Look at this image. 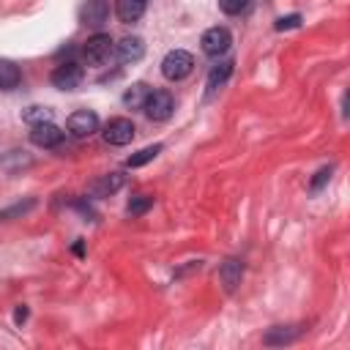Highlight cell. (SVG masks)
<instances>
[{"label":"cell","instance_id":"cell-10","mask_svg":"<svg viewBox=\"0 0 350 350\" xmlns=\"http://www.w3.org/2000/svg\"><path fill=\"white\" fill-rule=\"evenodd\" d=\"M241 276H243V265H241V260L227 257V260L219 265V279H221V284H224L227 293H232V290L241 284Z\"/></svg>","mask_w":350,"mask_h":350},{"label":"cell","instance_id":"cell-7","mask_svg":"<svg viewBox=\"0 0 350 350\" xmlns=\"http://www.w3.org/2000/svg\"><path fill=\"white\" fill-rule=\"evenodd\" d=\"M134 139V123L129 118H112L104 126V142L107 145H129Z\"/></svg>","mask_w":350,"mask_h":350},{"label":"cell","instance_id":"cell-17","mask_svg":"<svg viewBox=\"0 0 350 350\" xmlns=\"http://www.w3.org/2000/svg\"><path fill=\"white\" fill-rule=\"evenodd\" d=\"M161 150H164V145H161V142H156V145H148V148H142V150L131 153V156L126 159V167H142V164L153 161V159H156Z\"/></svg>","mask_w":350,"mask_h":350},{"label":"cell","instance_id":"cell-22","mask_svg":"<svg viewBox=\"0 0 350 350\" xmlns=\"http://www.w3.org/2000/svg\"><path fill=\"white\" fill-rule=\"evenodd\" d=\"M219 8L224 14H230V16H235V14H241V11L249 8V0H219Z\"/></svg>","mask_w":350,"mask_h":350},{"label":"cell","instance_id":"cell-5","mask_svg":"<svg viewBox=\"0 0 350 350\" xmlns=\"http://www.w3.org/2000/svg\"><path fill=\"white\" fill-rule=\"evenodd\" d=\"M82 66L79 63H74V60H66V63H60L55 71H52V85L57 88V90H77L79 88V82H82Z\"/></svg>","mask_w":350,"mask_h":350},{"label":"cell","instance_id":"cell-18","mask_svg":"<svg viewBox=\"0 0 350 350\" xmlns=\"http://www.w3.org/2000/svg\"><path fill=\"white\" fill-rule=\"evenodd\" d=\"M22 120L30 123V126H36V123H46V120H52V109H49V107H41V104L27 107V109L22 112Z\"/></svg>","mask_w":350,"mask_h":350},{"label":"cell","instance_id":"cell-23","mask_svg":"<svg viewBox=\"0 0 350 350\" xmlns=\"http://www.w3.org/2000/svg\"><path fill=\"white\" fill-rule=\"evenodd\" d=\"M328 178H331V167H320L317 172H314V178H312V191H320L325 183H328Z\"/></svg>","mask_w":350,"mask_h":350},{"label":"cell","instance_id":"cell-9","mask_svg":"<svg viewBox=\"0 0 350 350\" xmlns=\"http://www.w3.org/2000/svg\"><path fill=\"white\" fill-rule=\"evenodd\" d=\"M115 52H118L120 63H137L145 55V41L139 36H126V38H120L115 44Z\"/></svg>","mask_w":350,"mask_h":350},{"label":"cell","instance_id":"cell-3","mask_svg":"<svg viewBox=\"0 0 350 350\" xmlns=\"http://www.w3.org/2000/svg\"><path fill=\"white\" fill-rule=\"evenodd\" d=\"M142 109H145V115L150 120H167L172 115V109H175V101H172V96L167 90H150L145 104H142Z\"/></svg>","mask_w":350,"mask_h":350},{"label":"cell","instance_id":"cell-15","mask_svg":"<svg viewBox=\"0 0 350 350\" xmlns=\"http://www.w3.org/2000/svg\"><path fill=\"white\" fill-rule=\"evenodd\" d=\"M22 79V71L11 60H0V90H14Z\"/></svg>","mask_w":350,"mask_h":350},{"label":"cell","instance_id":"cell-1","mask_svg":"<svg viewBox=\"0 0 350 350\" xmlns=\"http://www.w3.org/2000/svg\"><path fill=\"white\" fill-rule=\"evenodd\" d=\"M194 68V57L186 52V49H172L164 55L161 60V74L170 79V82H178V79H186Z\"/></svg>","mask_w":350,"mask_h":350},{"label":"cell","instance_id":"cell-13","mask_svg":"<svg viewBox=\"0 0 350 350\" xmlns=\"http://www.w3.org/2000/svg\"><path fill=\"white\" fill-rule=\"evenodd\" d=\"M232 60H221V63H216L211 71H208V82H205V88H208V96H213L216 90H221L224 88V82L230 79V74H232Z\"/></svg>","mask_w":350,"mask_h":350},{"label":"cell","instance_id":"cell-24","mask_svg":"<svg viewBox=\"0 0 350 350\" xmlns=\"http://www.w3.org/2000/svg\"><path fill=\"white\" fill-rule=\"evenodd\" d=\"M301 25V14H290V16H282V19H276V30L282 33V30H290V27H298Z\"/></svg>","mask_w":350,"mask_h":350},{"label":"cell","instance_id":"cell-25","mask_svg":"<svg viewBox=\"0 0 350 350\" xmlns=\"http://www.w3.org/2000/svg\"><path fill=\"white\" fill-rule=\"evenodd\" d=\"M14 320H16V323H25V320H27V306H16Z\"/></svg>","mask_w":350,"mask_h":350},{"label":"cell","instance_id":"cell-8","mask_svg":"<svg viewBox=\"0 0 350 350\" xmlns=\"http://www.w3.org/2000/svg\"><path fill=\"white\" fill-rule=\"evenodd\" d=\"M30 142L38 145V148H57L63 142V131L52 120L36 123V126H30Z\"/></svg>","mask_w":350,"mask_h":350},{"label":"cell","instance_id":"cell-21","mask_svg":"<svg viewBox=\"0 0 350 350\" xmlns=\"http://www.w3.org/2000/svg\"><path fill=\"white\" fill-rule=\"evenodd\" d=\"M36 208V200H25V202H14L11 208H5V211H0V221H8V219H14V216H25L27 211H33Z\"/></svg>","mask_w":350,"mask_h":350},{"label":"cell","instance_id":"cell-6","mask_svg":"<svg viewBox=\"0 0 350 350\" xmlns=\"http://www.w3.org/2000/svg\"><path fill=\"white\" fill-rule=\"evenodd\" d=\"M66 129H68L74 137H90V134L98 131V115L90 112V109H77V112L68 115Z\"/></svg>","mask_w":350,"mask_h":350},{"label":"cell","instance_id":"cell-2","mask_svg":"<svg viewBox=\"0 0 350 350\" xmlns=\"http://www.w3.org/2000/svg\"><path fill=\"white\" fill-rule=\"evenodd\" d=\"M112 52H115V41H112L107 33L90 36V38L85 41V46H82V55H85V60H88L90 66H104V63L112 57Z\"/></svg>","mask_w":350,"mask_h":350},{"label":"cell","instance_id":"cell-11","mask_svg":"<svg viewBox=\"0 0 350 350\" xmlns=\"http://www.w3.org/2000/svg\"><path fill=\"white\" fill-rule=\"evenodd\" d=\"M148 0H115V14L123 25H134L145 14Z\"/></svg>","mask_w":350,"mask_h":350},{"label":"cell","instance_id":"cell-20","mask_svg":"<svg viewBox=\"0 0 350 350\" xmlns=\"http://www.w3.org/2000/svg\"><path fill=\"white\" fill-rule=\"evenodd\" d=\"M150 205H153V197H148V194H137V197H131V200H129L126 213H129V216H142Z\"/></svg>","mask_w":350,"mask_h":350},{"label":"cell","instance_id":"cell-16","mask_svg":"<svg viewBox=\"0 0 350 350\" xmlns=\"http://www.w3.org/2000/svg\"><path fill=\"white\" fill-rule=\"evenodd\" d=\"M148 85H142V82H137V85H131L126 93H123V104L129 107V109H142V104H145V98H148Z\"/></svg>","mask_w":350,"mask_h":350},{"label":"cell","instance_id":"cell-14","mask_svg":"<svg viewBox=\"0 0 350 350\" xmlns=\"http://www.w3.org/2000/svg\"><path fill=\"white\" fill-rule=\"evenodd\" d=\"M120 186H123V175H120V172H109V175H101V178L90 186V194H93V197H109V194H115Z\"/></svg>","mask_w":350,"mask_h":350},{"label":"cell","instance_id":"cell-12","mask_svg":"<svg viewBox=\"0 0 350 350\" xmlns=\"http://www.w3.org/2000/svg\"><path fill=\"white\" fill-rule=\"evenodd\" d=\"M107 14H109V8H107L104 0H88V3L82 5V11H79L82 22L90 25V27H101V25L107 22Z\"/></svg>","mask_w":350,"mask_h":350},{"label":"cell","instance_id":"cell-4","mask_svg":"<svg viewBox=\"0 0 350 350\" xmlns=\"http://www.w3.org/2000/svg\"><path fill=\"white\" fill-rule=\"evenodd\" d=\"M230 44H232V36H230L227 27H208V30L202 33V38H200L202 52L211 55V57L224 55V52L230 49Z\"/></svg>","mask_w":350,"mask_h":350},{"label":"cell","instance_id":"cell-19","mask_svg":"<svg viewBox=\"0 0 350 350\" xmlns=\"http://www.w3.org/2000/svg\"><path fill=\"white\" fill-rule=\"evenodd\" d=\"M295 336H298V328H271L262 336V342L265 345H284V342H293Z\"/></svg>","mask_w":350,"mask_h":350}]
</instances>
